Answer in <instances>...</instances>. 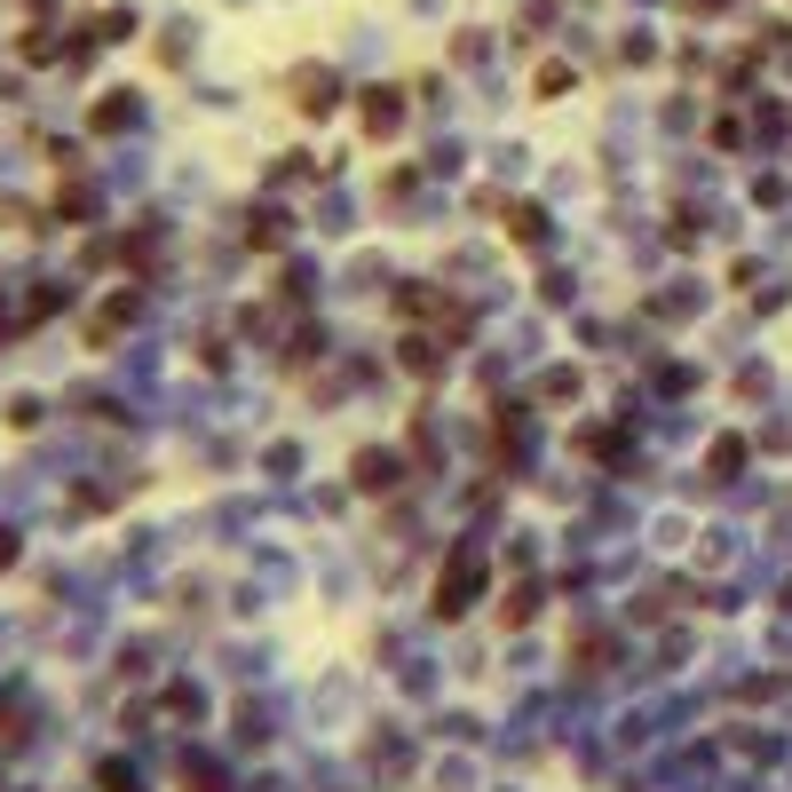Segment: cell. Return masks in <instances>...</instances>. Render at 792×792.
<instances>
[{
	"mask_svg": "<svg viewBox=\"0 0 792 792\" xmlns=\"http://www.w3.org/2000/svg\"><path fill=\"white\" fill-rule=\"evenodd\" d=\"M508 238L539 246V238H547V214H539V207H508Z\"/></svg>",
	"mask_w": 792,
	"mask_h": 792,
	"instance_id": "obj_6",
	"label": "cell"
},
{
	"mask_svg": "<svg viewBox=\"0 0 792 792\" xmlns=\"http://www.w3.org/2000/svg\"><path fill=\"white\" fill-rule=\"evenodd\" d=\"M396 484V459L388 452H357V491H388Z\"/></svg>",
	"mask_w": 792,
	"mask_h": 792,
	"instance_id": "obj_5",
	"label": "cell"
},
{
	"mask_svg": "<svg viewBox=\"0 0 792 792\" xmlns=\"http://www.w3.org/2000/svg\"><path fill=\"white\" fill-rule=\"evenodd\" d=\"M127 317H136V293H112V310H104V317L88 325V349H112V334H119Z\"/></svg>",
	"mask_w": 792,
	"mask_h": 792,
	"instance_id": "obj_4",
	"label": "cell"
},
{
	"mask_svg": "<svg viewBox=\"0 0 792 792\" xmlns=\"http://www.w3.org/2000/svg\"><path fill=\"white\" fill-rule=\"evenodd\" d=\"M706 468H713V476H730V468H745V444H737V436H721V444L706 452Z\"/></svg>",
	"mask_w": 792,
	"mask_h": 792,
	"instance_id": "obj_9",
	"label": "cell"
},
{
	"mask_svg": "<svg viewBox=\"0 0 792 792\" xmlns=\"http://www.w3.org/2000/svg\"><path fill=\"white\" fill-rule=\"evenodd\" d=\"M286 88H293V112H302V119H334V104H341V88H334L325 63H302Z\"/></svg>",
	"mask_w": 792,
	"mask_h": 792,
	"instance_id": "obj_2",
	"label": "cell"
},
{
	"mask_svg": "<svg viewBox=\"0 0 792 792\" xmlns=\"http://www.w3.org/2000/svg\"><path fill=\"white\" fill-rule=\"evenodd\" d=\"M127 119H136V104H127V95H104V104H95V136H119Z\"/></svg>",
	"mask_w": 792,
	"mask_h": 792,
	"instance_id": "obj_8",
	"label": "cell"
},
{
	"mask_svg": "<svg viewBox=\"0 0 792 792\" xmlns=\"http://www.w3.org/2000/svg\"><path fill=\"white\" fill-rule=\"evenodd\" d=\"M484 594V555H452L444 579H436V618H459Z\"/></svg>",
	"mask_w": 792,
	"mask_h": 792,
	"instance_id": "obj_1",
	"label": "cell"
},
{
	"mask_svg": "<svg viewBox=\"0 0 792 792\" xmlns=\"http://www.w3.org/2000/svg\"><path fill=\"white\" fill-rule=\"evenodd\" d=\"M9 563H16V539H9V532H0V571H9Z\"/></svg>",
	"mask_w": 792,
	"mask_h": 792,
	"instance_id": "obj_14",
	"label": "cell"
},
{
	"mask_svg": "<svg viewBox=\"0 0 792 792\" xmlns=\"http://www.w3.org/2000/svg\"><path fill=\"white\" fill-rule=\"evenodd\" d=\"M357 119H365V136H373V143H388L396 127H405V95H396V88H365V104H357Z\"/></svg>",
	"mask_w": 792,
	"mask_h": 792,
	"instance_id": "obj_3",
	"label": "cell"
},
{
	"mask_svg": "<svg viewBox=\"0 0 792 792\" xmlns=\"http://www.w3.org/2000/svg\"><path fill=\"white\" fill-rule=\"evenodd\" d=\"M405 365L428 381V373H444V357H436V341H428V334H405Z\"/></svg>",
	"mask_w": 792,
	"mask_h": 792,
	"instance_id": "obj_7",
	"label": "cell"
},
{
	"mask_svg": "<svg viewBox=\"0 0 792 792\" xmlns=\"http://www.w3.org/2000/svg\"><path fill=\"white\" fill-rule=\"evenodd\" d=\"M571 80H579L571 63H539V95H571Z\"/></svg>",
	"mask_w": 792,
	"mask_h": 792,
	"instance_id": "obj_11",
	"label": "cell"
},
{
	"mask_svg": "<svg viewBox=\"0 0 792 792\" xmlns=\"http://www.w3.org/2000/svg\"><path fill=\"white\" fill-rule=\"evenodd\" d=\"M104 792H136V777H127V769L112 761V769H104Z\"/></svg>",
	"mask_w": 792,
	"mask_h": 792,
	"instance_id": "obj_13",
	"label": "cell"
},
{
	"mask_svg": "<svg viewBox=\"0 0 792 792\" xmlns=\"http://www.w3.org/2000/svg\"><path fill=\"white\" fill-rule=\"evenodd\" d=\"M246 238H254V246H286V214H254Z\"/></svg>",
	"mask_w": 792,
	"mask_h": 792,
	"instance_id": "obj_10",
	"label": "cell"
},
{
	"mask_svg": "<svg viewBox=\"0 0 792 792\" xmlns=\"http://www.w3.org/2000/svg\"><path fill=\"white\" fill-rule=\"evenodd\" d=\"M532 610H539V594H532V586H515V594H508V610H500V618H508V626H523V618H532Z\"/></svg>",
	"mask_w": 792,
	"mask_h": 792,
	"instance_id": "obj_12",
	"label": "cell"
}]
</instances>
